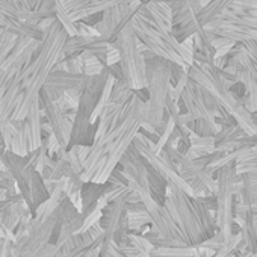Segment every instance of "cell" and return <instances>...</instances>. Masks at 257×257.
<instances>
[{
    "instance_id": "obj_25",
    "label": "cell",
    "mask_w": 257,
    "mask_h": 257,
    "mask_svg": "<svg viewBox=\"0 0 257 257\" xmlns=\"http://www.w3.org/2000/svg\"><path fill=\"white\" fill-rule=\"evenodd\" d=\"M128 242H131L140 252H152L156 248L144 234H138V233H132V231L128 234Z\"/></svg>"
},
{
    "instance_id": "obj_13",
    "label": "cell",
    "mask_w": 257,
    "mask_h": 257,
    "mask_svg": "<svg viewBox=\"0 0 257 257\" xmlns=\"http://www.w3.org/2000/svg\"><path fill=\"white\" fill-rule=\"evenodd\" d=\"M40 104L43 110V116L52 127V132L59 141L62 149H68L71 131H73V121L67 116V113L61 109L58 101L52 98L44 89L40 92Z\"/></svg>"
},
{
    "instance_id": "obj_5",
    "label": "cell",
    "mask_w": 257,
    "mask_h": 257,
    "mask_svg": "<svg viewBox=\"0 0 257 257\" xmlns=\"http://www.w3.org/2000/svg\"><path fill=\"white\" fill-rule=\"evenodd\" d=\"M147 59V98H146V122L162 134L167 125V101L173 94V73L176 62L152 55Z\"/></svg>"
},
{
    "instance_id": "obj_9",
    "label": "cell",
    "mask_w": 257,
    "mask_h": 257,
    "mask_svg": "<svg viewBox=\"0 0 257 257\" xmlns=\"http://www.w3.org/2000/svg\"><path fill=\"white\" fill-rule=\"evenodd\" d=\"M222 71L243 86L242 101L245 107L251 113L257 112V65L249 59L242 43L233 47Z\"/></svg>"
},
{
    "instance_id": "obj_18",
    "label": "cell",
    "mask_w": 257,
    "mask_h": 257,
    "mask_svg": "<svg viewBox=\"0 0 257 257\" xmlns=\"http://www.w3.org/2000/svg\"><path fill=\"white\" fill-rule=\"evenodd\" d=\"M0 29H5L8 32H13L16 35H23L29 37L34 40H41L43 38V31L38 26H32L23 20H20L16 16H11L5 11L0 10Z\"/></svg>"
},
{
    "instance_id": "obj_2",
    "label": "cell",
    "mask_w": 257,
    "mask_h": 257,
    "mask_svg": "<svg viewBox=\"0 0 257 257\" xmlns=\"http://www.w3.org/2000/svg\"><path fill=\"white\" fill-rule=\"evenodd\" d=\"M164 204L179 225L188 246L200 245L218 230L215 212L209 210L198 197L189 195L171 182H168Z\"/></svg>"
},
{
    "instance_id": "obj_24",
    "label": "cell",
    "mask_w": 257,
    "mask_h": 257,
    "mask_svg": "<svg viewBox=\"0 0 257 257\" xmlns=\"http://www.w3.org/2000/svg\"><path fill=\"white\" fill-rule=\"evenodd\" d=\"M83 74L85 76H95V74H100L106 65L94 55L88 53V52H83Z\"/></svg>"
},
{
    "instance_id": "obj_23",
    "label": "cell",
    "mask_w": 257,
    "mask_h": 257,
    "mask_svg": "<svg viewBox=\"0 0 257 257\" xmlns=\"http://www.w3.org/2000/svg\"><path fill=\"white\" fill-rule=\"evenodd\" d=\"M56 0H29L31 10L41 19H56L55 16Z\"/></svg>"
},
{
    "instance_id": "obj_15",
    "label": "cell",
    "mask_w": 257,
    "mask_h": 257,
    "mask_svg": "<svg viewBox=\"0 0 257 257\" xmlns=\"http://www.w3.org/2000/svg\"><path fill=\"white\" fill-rule=\"evenodd\" d=\"M132 4L135 0H64L73 22L86 20L92 16H101L107 8L118 4Z\"/></svg>"
},
{
    "instance_id": "obj_11",
    "label": "cell",
    "mask_w": 257,
    "mask_h": 257,
    "mask_svg": "<svg viewBox=\"0 0 257 257\" xmlns=\"http://www.w3.org/2000/svg\"><path fill=\"white\" fill-rule=\"evenodd\" d=\"M213 35L228 38L234 43H243L257 38V19L236 16L228 10L216 20L203 26Z\"/></svg>"
},
{
    "instance_id": "obj_10",
    "label": "cell",
    "mask_w": 257,
    "mask_h": 257,
    "mask_svg": "<svg viewBox=\"0 0 257 257\" xmlns=\"http://www.w3.org/2000/svg\"><path fill=\"white\" fill-rule=\"evenodd\" d=\"M180 107H185L186 112H189L195 121L194 132L204 137H215L221 131V124L218 122L216 116L210 110V107L206 104L201 86L189 77V82L186 83L185 89L180 95Z\"/></svg>"
},
{
    "instance_id": "obj_1",
    "label": "cell",
    "mask_w": 257,
    "mask_h": 257,
    "mask_svg": "<svg viewBox=\"0 0 257 257\" xmlns=\"http://www.w3.org/2000/svg\"><path fill=\"white\" fill-rule=\"evenodd\" d=\"M67 38V31L56 19L43 31L40 47L34 53L32 59L23 67V100L14 112L13 118L25 119L34 101L40 98V92L49 74L55 70L56 64L65 58L64 46Z\"/></svg>"
},
{
    "instance_id": "obj_29",
    "label": "cell",
    "mask_w": 257,
    "mask_h": 257,
    "mask_svg": "<svg viewBox=\"0 0 257 257\" xmlns=\"http://www.w3.org/2000/svg\"><path fill=\"white\" fill-rule=\"evenodd\" d=\"M255 209H257V207H255Z\"/></svg>"
},
{
    "instance_id": "obj_3",
    "label": "cell",
    "mask_w": 257,
    "mask_h": 257,
    "mask_svg": "<svg viewBox=\"0 0 257 257\" xmlns=\"http://www.w3.org/2000/svg\"><path fill=\"white\" fill-rule=\"evenodd\" d=\"M131 22L140 41L156 56L170 59L182 67H191L195 64L194 37L180 43L174 37L171 28L155 23L141 8L134 13Z\"/></svg>"
},
{
    "instance_id": "obj_22",
    "label": "cell",
    "mask_w": 257,
    "mask_h": 257,
    "mask_svg": "<svg viewBox=\"0 0 257 257\" xmlns=\"http://www.w3.org/2000/svg\"><path fill=\"white\" fill-rule=\"evenodd\" d=\"M55 16H56V20L62 25V28L67 31L68 37H74L77 35V29H76V25L74 22L71 20L67 8H65V4L64 0H56V5H55Z\"/></svg>"
},
{
    "instance_id": "obj_17",
    "label": "cell",
    "mask_w": 257,
    "mask_h": 257,
    "mask_svg": "<svg viewBox=\"0 0 257 257\" xmlns=\"http://www.w3.org/2000/svg\"><path fill=\"white\" fill-rule=\"evenodd\" d=\"M127 213H128V228H131L132 233L146 234L150 230L152 216L143 200L135 203H127Z\"/></svg>"
},
{
    "instance_id": "obj_27",
    "label": "cell",
    "mask_w": 257,
    "mask_h": 257,
    "mask_svg": "<svg viewBox=\"0 0 257 257\" xmlns=\"http://www.w3.org/2000/svg\"><path fill=\"white\" fill-rule=\"evenodd\" d=\"M106 183L113 185V186H128V179L125 177L122 168L118 165V167L110 173V176H109V179H107Z\"/></svg>"
},
{
    "instance_id": "obj_6",
    "label": "cell",
    "mask_w": 257,
    "mask_h": 257,
    "mask_svg": "<svg viewBox=\"0 0 257 257\" xmlns=\"http://www.w3.org/2000/svg\"><path fill=\"white\" fill-rule=\"evenodd\" d=\"M132 16L115 31L110 43L119 52L122 79L134 91H144L147 88V59L144 55L147 47L140 41L132 28Z\"/></svg>"
},
{
    "instance_id": "obj_20",
    "label": "cell",
    "mask_w": 257,
    "mask_h": 257,
    "mask_svg": "<svg viewBox=\"0 0 257 257\" xmlns=\"http://www.w3.org/2000/svg\"><path fill=\"white\" fill-rule=\"evenodd\" d=\"M106 191V183H95V182H85L82 188V201H83V209H88L94 206L104 194Z\"/></svg>"
},
{
    "instance_id": "obj_12",
    "label": "cell",
    "mask_w": 257,
    "mask_h": 257,
    "mask_svg": "<svg viewBox=\"0 0 257 257\" xmlns=\"http://www.w3.org/2000/svg\"><path fill=\"white\" fill-rule=\"evenodd\" d=\"M100 224L104 228V240L110 242L115 240L118 245L128 243V213H127V203L124 198H118L109 203L103 209V215Z\"/></svg>"
},
{
    "instance_id": "obj_7",
    "label": "cell",
    "mask_w": 257,
    "mask_h": 257,
    "mask_svg": "<svg viewBox=\"0 0 257 257\" xmlns=\"http://www.w3.org/2000/svg\"><path fill=\"white\" fill-rule=\"evenodd\" d=\"M2 156H4L7 168L11 171V174L19 186L20 194L29 204L32 213H35L38 206H41L50 197V192L46 186V182H44L41 173L37 171L29 164L26 156L16 155L11 150H4Z\"/></svg>"
},
{
    "instance_id": "obj_21",
    "label": "cell",
    "mask_w": 257,
    "mask_h": 257,
    "mask_svg": "<svg viewBox=\"0 0 257 257\" xmlns=\"http://www.w3.org/2000/svg\"><path fill=\"white\" fill-rule=\"evenodd\" d=\"M137 91H134L128 83L124 79H115L113 86H112V92H110V101L116 103V104H125L128 100L132 98V95Z\"/></svg>"
},
{
    "instance_id": "obj_14",
    "label": "cell",
    "mask_w": 257,
    "mask_h": 257,
    "mask_svg": "<svg viewBox=\"0 0 257 257\" xmlns=\"http://www.w3.org/2000/svg\"><path fill=\"white\" fill-rule=\"evenodd\" d=\"M141 4H143V0H135L132 4L124 2V4H118V5L107 8L104 13H101L100 20L94 25L95 29L98 31V35L101 38L110 41L115 31L140 8Z\"/></svg>"
},
{
    "instance_id": "obj_28",
    "label": "cell",
    "mask_w": 257,
    "mask_h": 257,
    "mask_svg": "<svg viewBox=\"0 0 257 257\" xmlns=\"http://www.w3.org/2000/svg\"><path fill=\"white\" fill-rule=\"evenodd\" d=\"M224 257H237V251H233V252H230V254H227Z\"/></svg>"
},
{
    "instance_id": "obj_19",
    "label": "cell",
    "mask_w": 257,
    "mask_h": 257,
    "mask_svg": "<svg viewBox=\"0 0 257 257\" xmlns=\"http://www.w3.org/2000/svg\"><path fill=\"white\" fill-rule=\"evenodd\" d=\"M43 119H44L43 110H41V104H40V98H38L37 101H34V104L31 106V109L26 115V121L31 128L35 150L43 144Z\"/></svg>"
},
{
    "instance_id": "obj_4",
    "label": "cell",
    "mask_w": 257,
    "mask_h": 257,
    "mask_svg": "<svg viewBox=\"0 0 257 257\" xmlns=\"http://www.w3.org/2000/svg\"><path fill=\"white\" fill-rule=\"evenodd\" d=\"M189 77L206 88L248 135H257V122L252 113L245 107L242 97L233 91L234 83L224 79L216 67L212 64H194L189 67Z\"/></svg>"
},
{
    "instance_id": "obj_8",
    "label": "cell",
    "mask_w": 257,
    "mask_h": 257,
    "mask_svg": "<svg viewBox=\"0 0 257 257\" xmlns=\"http://www.w3.org/2000/svg\"><path fill=\"white\" fill-rule=\"evenodd\" d=\"M216 227L221 230L228 240L234 231V203H236V164L230 162L224 167H221L216 174Z\"/></svg>"
},
{
    "instance_id": "obj_16",
    "label": "cell",
    "mask_w": 257,
    "mask_h": 257,
    "mask_svg": "<svg viewBox=\"0 0 257 257\" xmlns=\"http://www.w3.org/2000/svg\"><path fill=\"white\" fill-rule=\"evenodd\" d=\"M86 76L85 74H76V73H70V71H59V70H53L43 89L55 100L61 98L64 95V92L70 91V89H79L82 91L83 85H85Z\"/></svg>"
},
{
    "instance_id": "obj_26",
    "label": "cell",
    "mask_w": 257,
    "mask_h": 257,
    "mask_svg": "<svg viewBox=\"0 0 257 257\" xmlns=\"http://www.w3.org/2000/svg\"><path fill=\"white\" fill-rule=\"evenodd\" d=\"M225 243H227V239H225L224 233H222L221 230H216V231H215V234H213L212 237L206 239V240H204V242H201L200 245H203V246H207V248H212V249L218 251V249H219V248H222Z\"/></svg>"
}]
</instances>
